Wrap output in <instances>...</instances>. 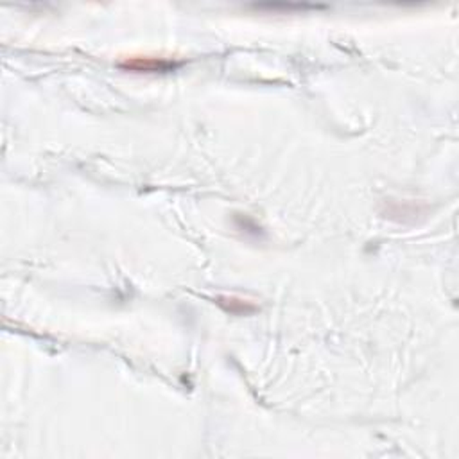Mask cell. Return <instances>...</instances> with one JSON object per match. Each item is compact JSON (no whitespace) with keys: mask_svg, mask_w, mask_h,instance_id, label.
<instances>
[{"mask_svg":"<svg viewBox=\"0 0 459 459\" xmlns=\"http://www.w3.org/2000/svg\"><path fill=\"white\" fill-rule=\"evenodd\" d=\"M120 66L135 72H167L174 68L176 63L167 62V59H156V57H131Z\"/></svg>","mask_w":459,"mask_h":459,"instance_id":"6da1fadb","label":"cell"},{"mask_svg":"<svg viewBox=\"0 0 459 459\" xmlns=\"http://www.w3.org/2000/svg\"><path fill=\"white\" fill-rule=\"evenodd\" d=\"M216 303L225 309L226 312L235 314V316H246L256 310V305L250 300H243L237 296H217Z\"/></svg>","mask_w":459,"mask_h":459,"instance_id":"7a4b0ae2","label":"cell"}]
</instances>
